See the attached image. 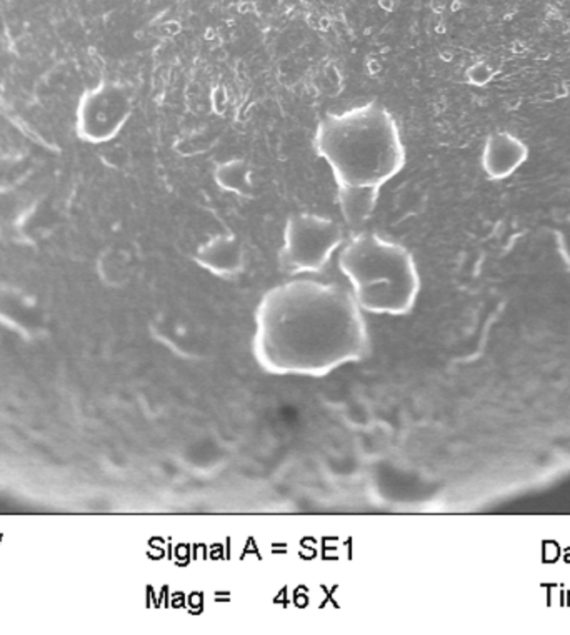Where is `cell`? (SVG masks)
<instances>
[{"mask_svg": "<svg viewBox=\"0 0 570 635\" xmlns=\"http://www.w3.org/2000/svg\"><path fill=\"white\" fill-rule=\"evenodd\" d=\"M0 323L27 339H37L49 329V317L32 293L0 282Z\"/></svg>", "mask_w": 570, "mask_h": 635, "instance_id": "6", "label": "cell"}, {"mask_svg": "<svg viewBox=\"0 0 570 635\" xmlns=\"http://www.w3.org/2000/svg\"><path fill=\"white\" fill-rule=\"evenodd\" d=\"M193 261L220 279H235L245 270V247L234 234H217L198 245Z\"/></svg>", "mask_w": 570, "mask_h": 635, "instance_id": "8", "label": "cell"}, {"mask_svg": "<svg viewBox=\"0 0 570 635\" xmlns=\"http://www.w3.org/2000/svg\"><path fill=\"white\" fill-rule=\"evenodd\" d=\"M215 182L227 192H234L237 196L250 197L254 194L252 175H250L247 162L242 159L222 162L215 168Z\"/></svg>", "mask_w": 570, "mask_h": 635, "instance_id": "10", "label": "cell"}, {"mask_svg": "<svg viewBox=\"0 0 570 635\" xmlns=\"http://www.w3.org/2000/svg\"><path fill=\"white\" fill-rule=\"evenodd\" d=\"M344 244V232L335 220L319 214H293L284 228L279 267L284 274H315L323 270Z\"/></svg>", "mask_w": 570, "mask_h": 635, "instance_id": "4", "label": "cell"}, {"mask_svg": "<svg viewBox=\"0 0 570 635\" xmlns=\"http://www.w3.org/2000/svg\"><path fill=\"white\" fill-rule=\"evenodd\" d=\"M380 189L375 187H337V200L345 222L351 227H362L374 214Z\"/></svg>", "mask_w": 570, "mask_h": 635, "instance_id": "9", "label": "cell"}, {"mask_svg": "<svg viewBox=\"0 0 570 635\" xmlns=\"http://www.w3.org/2000/svg\"><path fill=\"white\" fill-rule=\"evenodd\" d=\"M254 357L274 375L322 377L369 352L364 310L337 284L288 280L262 295L254 321Z\"/></svg>", "mask_w": 570, "mask_h": 635, "instance_id": "1", "label": "cell"}, {"mask_svg": "<svg viewBox=\"0 0 570 635\" xmlns=\"http://www.w3.org/2000/svg\"><path fill=\"white\" fill-rule=\"evenodd\" d=\"M339 269L364 312L405 315L416 307L421 274L416 258L399 242L358 232L340 250Z\"/></svg>", "mask_w": 570, "mask_h": 635, "instance_id": "3", "label": "cell"}, {"mask_svg": "<svg viewBox=\"0 0 570 635\" xmlns=\"http://www.w3.org/2000/svg\"><path fill=\"white\" fill-rule=\"evenodd\" d=\"M314 147L329 163L337 187L380 189L407 159L399 125L377 102L327 114L317 125Z\"/></svg>", "mask_w": 570, "mask_h": 635, "instance_id": "2", "label": "cell"}, {"mask_svg": "<svg viewBox=\"0 0 570 635\" xmlns=\"http://www.w3.org/2000/svg\"><path fill=\"white\" fill-rule=\"evenodd\" d=\"M30 174L29 159L14 152H0V194L15 190Z\"/></svg>", "mask_w": 570, "mask_h": 635, "instance_id": "11", "label": "cell"}, {"mask_svg": "<svg viewBox=\"0 0 570 635\" xmlns=\"http://www.w3.org/2000/svg\"><path fill=\"white\" fill-rule=\"evenodd\" d=\"M132 115V97L125 85L103 80L82 94L75 112L77 136L98 145L119 136Z\"/></svg>", "mask_w": 570, "mask_h": 635, "instance_id": "5", "label": "cell"}, {"mask_svg": "<svg viewBox=\"0 0 570 635\" xmlns=\"http://www.w3.org/2000/svg\"><path fill=\"white\" fill-rule=\"evenodd\" d=\"M98 274L105 284L119 285L127 279V261L119 250H107L98 258Z\"/></svg>", "mask_w": 570, "mask_h": 635, "instance_id": "12", "label": "cell"}, {"mask_svg": "<svg viewBox=\"0 0 570 635\" xmlns=\"http://www.w3.org/2000/svg\"><path fill=\"white\" fill-rule=\"evenodd\" d=\"M555 245L562 262L570 269V217L555 227Z\"/></svg>", "mask_w": 570, "mask_h": 635, "instance_id": "13", "label": "cell"}, {"mask_svg": "<svg viewBox=\"0 0 570 635\" xmlns=\"http://www.w3.org/2000/svg\"><path fill=\"white\" fill-rule=\"evenodd\" d=\"M529 145L516 133L499 131L487 137L482 147L481 166L487 179L500 180L511 179L529 159Z\"/></svg>", "mask_w": 570, "mask_h": 635, "instance_id": "7", "label": "cell"}, {"mask_svg": "<svg viewBox=\"0 0 570 635\" xmlns=\"http://www.w3.org/2000/svg\"><path fill=\"white\" fill-rule=\"evenodd\" d=\"M470 80L474 82L475 85H485L492 77H494V71L489 66H483V64H477L470 68Z\"/></svg>", "mask_w": 570, "mask_h": 635, "instance_id": "14", "label": "cell"}]
</instances>
